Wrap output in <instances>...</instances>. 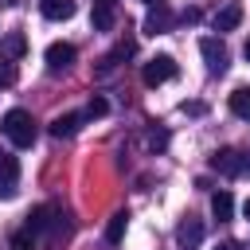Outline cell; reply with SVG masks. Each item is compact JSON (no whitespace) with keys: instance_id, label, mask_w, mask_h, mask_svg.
<instances>
[{"instance_id":"6da1fadb","label":"cell","mask_w":250,"mask_h":250,"mask_svg":"<svg viewBox=\"0 0 250 250\" xmlns=\"http://www.w3.org/2000/svg\"><path fill=\"white\" fill-rule=\"evenodd\" d=\"M0 129H4V137H8L16 148H31L35 137H39V125H35V117H31L27 109H8L4 121H0Z\"/></svg>"},{"instance_id":"7a4b0ae2","label":"cell","mask_w":250,"mask_h":250,"mask_svg":"<svg viewBox=\"0 0 250 250\" xmlns=\"http://www.w3.org/2000/svg\"><path fill=\"white\" fill-rule=\"evenodd\" d=\"M141 78H145V86H160V82H172V78H176V59H172V55H152V59L145 62Z\"/></svg>"},{"instance_id":"3957f363","label":"cell","mask_w":250,"mask_h":250,"mask_svg":"<svg viewBox=\"0 0 250 250\" xmlns=\"http://www.w3.org/2000/svg\"><path fill=\"white\" fill-rule=\"evenodd\" d=\"M59 219H62V211H59L55 203H39V207L27 215V230H31V234H55V230H59Z\"/></svg>"},{"instance_id":"277c9868","label":"cell","mask_w":250,"mask_h":250,"mask_svg":"<svg viewBox=\"0 0 250 250\" xmlns=\"http://www.w3.org/2000/svg\"><path fill=\"white\" fill-rule=\"evenodd\" d=\"M199 55L207 59V70L211 74H223L227 70V62H230V55H227V47L215 39V35H207V39H199Z\"/></svg>"},{"instance_id":"5b68a950","label":"cell","mask_w":250,"mask_h":250,"mask_svg":"<svg viewBox=\"0 0 250 250\" xmlns=\"http://www.w3.org/2000/svg\"><path fill=\"white\" fill-rule=\"evenodd\" d=\"M16 184H20V160L12 152H0V195L12 199L16 195Z\"/></svg>"},{"instance_id":"8992f818","label":"cell","mask_w":250,"mask_h":250,"mask_svg":"<svg viewBox=\"0 0 250 250\" xmlns=\"http://www.w3.org/2000/svg\"><path fill=\"white\" fill-rule=\"evenodd\" d=\"M176 242H180V250H195V246L203 242V223H199L195 215H188V219L176 227Z\"/></svg>"},{"instance_id":"52a82bcc","label":"cell","mask_w":250,"mask_h":250,"mask_svg":"<svg viewBox=\"0 0 250 250\" xmlns=\"http://www.w3.org/2000/svg\"><path fill=\"white\" fill-rule=\"evenodd\" d=\"M211 168L223 172V176H242V152L238 148H219L211 156Z\"/></svg>"},{"instance_id":"ba28073f","label":"cell","mask_w":250,"mask_h":250,"mask_svg":"<svg viewBox=\"0 0 250 250\" xmlns=\"http://www.w3.org/2000/svg\"><path fill=\"white\" fill-rule=\"evenodd\" d=\"M74 59H78V51H74L70 43H51V47H47V70H55V74L66 70Z\"/></svg>"},{"instance_id":"9c48e42d","label":"cell","mask_w":250,"mask_h":250,"mask_svg":"<svg viewBox=\"0 0 250 250\" xmlns=\"http://www.w3.org/2000/svg\"><path fill=\"white\" fill-rule=\"evenodd\" d=\"M242 23V4L238 0H227L219 12H215V31H234Z\"/></svg>"},{"instance_id":"30bf717a","label":"cell","mask_w":250,"mask_h":250,"mask_svg":"<svg viewBox=\"0 0 250 250\" xmlns=\"http://www.w3.org/2000/svg\"><path fill=\"white\" fill-rule=\"evenodd\" d=\"M82 121H86V113H62V117H55L51 121V137H74L78 129H82Z\"/></svg>"},{"instance_id":"8fae6325","label":"cell","mask_w":250,"mask_h":250,"mask_svg":"<svg viewBox=\"0 0 250 250\" xmlns=\"http://www.w3.org/2000/svg\"><path fill=\"white\" fill-rule=\"evenodd\" d=\"M94 27L98 31H109L113 23H117V12H113V0H94Z\"/></svg>"},{"instance_id":"7c38bea8","label":"cell","mask_w":250,"mask_h":250,"mask_svg":"<svg viewBox=\"0 0 250 250\" xmlns=\"http://www.w3.org/2000/svg\"><path fill=\"white\" fill-rule=\"evenodd\" d=\"M168 27H172V16H168L164 4H156V8L148 12V20H145V31H148V35H164Z\"/></svg>"},{"instance_id":"4fadbf2b","label":"cell","mask_w":250,"mask_h":250,"mask_svg":"<svg viewBox=\"0 0 250 250\" xmlns=\"http://www.w3.org/2000/svg\"><path fill=\"white\" fill-rule=\"evenodd\" d=\"M39 12L47 20H70L74 16V0H39Z\"/></svg>"},{"instance_id":"5bb4252c","label":"cell","mask_w":250,"mask_h":250,"mask_svg":"<svg viewBox=\"0 0 250 250\" xmlns=\"http://www.w3.org/2000/svg\"><path fill=\"white\" fill-rule=\"evenodd\" d=\"M23 51H27V39H23V31H8V35H4V43H0V55L16 62Z\"/></svg>"},{"instance_id":"9a60e30c","label":"cell","mask_w":250,"mask_h":250,"mask_svg":"<svg viewBox=\"0 0 250 250\" xmlns=\"http://www.w3.org/2000/svg\"><path fill=\"white\" fill-rule=\"evenodd\" d=\"M211 215H215L219 223H227V219L234 215V199H230V191H215V195H211Z\"/></svg>"},{"instance_id":"2e32d148","label":"cell","mask_w":250,"mask_h":250,"mask_svg":"<svg viewBox=\"0 0 250 250\" xmlns=\"http://www.w3.org/2000/svg\"><path fill=\"white\" fill-rule=\"evenodd\" d=\"M230 113L242 117V121H250V86H238L230 94Z\"/></svg>"},{"instance_id":"e0dca14e","label":"cell","mask_w":250,"mask_h":250,"mask_svg":"<svg viewBox=\"0 0 250 250\" xmlns=\"http://www.w3.org/2000/svg\"><path fill=\"white\" fill-rule=\"evenodd\" d=\"M125 227H129V211H117V215L109 219V227H105V238H109V242H121V238H125Z\"/></svg>"},{"instance_id":"ac0fdd59","label":"cell","mask_w":250,"mask_h":250,"mask_svg":"<svg viewBox=\"0 0 250 250\" xmlns=\"http://www.w3.org/2000/svg\"><path fill=\"white\" fill-rule=\"evenodd\" d=\"M16 78H20L16 74V62L12 59H0V86H16Z\"/></svg>"},{"instance_id":"d6986e66","label":"cell","mask_w":250,"mask_h":250,"mask_svg":"<svg viewBox=\"0 0 250 250\" xmlns=\"http://www.w3.org/2000/svg\"><path fill=\"white\" fill-rule=\"evenodd\" d=\"M105 113H109V102L94 94V98H90V105H86V117H105Z\"/></svg>"},{"instance_id":"ffe728a7","label":"cell","mask_w":250,"mask_h":250,"mask_svg":"<svg viewBox=\"0 0 250 250\" xmlns=\"http://www.w3.org/2000/svg\"><path fill=\"white\" fill-rule=\"evenodd\" d=\"M31 246H35V234L31 230H16L12 234V250H31Z\"/></svg>"},{"instance_id":"44dd1931","label":"cell","mask_w":250,"mask_h":250,"mask_svg":"<svg viewBox=\"0 0 250 250\" xmlns=\"http://www.w3.org/2000/svg\"><path fill=\"white\" fill-rule=\"evenodd\" d=\"M133 51H137V43H133V39H121V43L113 47V59H129Z\"/></svg>"},{"instance_id":"7402d4cb","label":"cell","mask_w":250,"mask_h":250,"mask_svg":"<svg viewBox=\"0 0 250 250\" xmlns=\"http://www.w3.org/2000/svg\"><path fill=\"white\" fill-rule=\"evenodd\" d=\"M148 145H152V148H164V145H168V133H164V129H152V133H148Z\"/></svg>"},{"instance_id":"603a6c76","label":"cell","mask_w":250,"mask_h":250,"mask_svg":"<svg viewBox=\"0 0 250 250\" xmlns=\"http://www.w3.org/2000/svg\"><path fill=\"white\" fill-rule=\"evenodd\" d=\"M242 176H250V152H242Z\"/></svg>"},{"instance_id":"cb8c5ba5","label":"cell","mask_w":250,"mask_h":250,"mask_svg":"<svg viewBox=\"0 0 250 250\" xmlns=\"http://www.w3.org/2000/svg\"><path fill=\"white\" fill-rule=\"evenodd\" d=\"M215 250H238V242H219Z\"/></svg>"},{"instance_id":"d4e9b609","label":"cell","mask_w":250,"mask_h":250,"mask_svg":"<svg viewBox=\"0 0 250 250\" xmlns=\"http://www.w3.org/2000/svg\"><path fill=\"white\" fill-rule=\"evenodd\" d=\"M246 59H250V39H246Z\"/></svg>"},{"instance_id":"484cf974","label":"cell","mask_w":250,"mask_h":250,"mask_svg":"<svg viewBox=\"0 0 250 250\" xmlns=\"http://www.w3.org/2000/svg\"><path fill=\"white\" fill-rule=\"evenodd\" d=\"M246 219H250V199H246Z\"/></svg>"},{"instance_id":"4316f807","label":"cell","mask_w":250,"mask_h":250,"mask_svg":"<svg viewBox=\"0 0 250 250\" xmlns=\"http://www.w3.org/2000/svg\"><path fill=\"white\" fill-rule=\"evenodd\" d=\"M4 4H20V0H4Z\"/></svg>"}]
</instances>
